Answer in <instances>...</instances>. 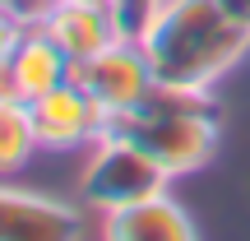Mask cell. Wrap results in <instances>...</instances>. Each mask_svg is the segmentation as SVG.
Returning a JSON list of instances; mask_svg holds the SVG:
<instances>
[{"label": "cell", "mask_w": 250, "mask_h": 241, "mask_svg": "<svg viewBox=\"0 0 250 241\" xmlns=\"http://www.w3.org/2000/svg\"><path fill=\"white\" fill-rule=\"evenodd\" d=\"M139 42L162 84L213 88L250 51V28L236 23L218 0H167Z\"/></svg>", "instance_id": "1"}, {"label": "cell", "mask_w": 250, "mask_h": 241, "mask_svg": "<svg viewBox=\"0 0 250 241\" xmlns=\"http://www.w3.org/2000/svg\"><path fill=\"white\" fill-rule=\"evenodd\" d=\"M134 139L171 181L199 172L218 153V102L208 88H186V84H153L148 98L134 111H125L107 125Z\"/></svg>", "instance_id": "2"}, {"label": "cell", "mask_w": 250, "mask_h": 241, "mask_svg": "<svg viewBox=\"0 0 250 241\" xmlns=\"http://www.w3.org/2000/svg\"><path fill=\"white\" fill-rule=\"evenodd\" d=\"M167 181L171 176L134 139H125L121 130H107L88 149V162H83V176H79V199L83 209L111 214V209H125L134 199L153 195V190H167Z\"/></svg>", "instance_id": "3"}, {"label": "cell", "mask_w": 250, "mask_h": 241, "mask_svg": "<svg viewBox=\"0 0 250 241\" xmlns=\"http://www.w3.org/2000/svg\"><path fill=\"white\" fill-rule=\"evenodd\" d=\"M74 79L93 93V102L107 111V121H116V116L134 111L148 98L158 74H153V61H148L139 37H116V42L102 46L93 61L74 65Z\"/></svg>", "instance_id": "4"}, {"label": "cell", "mask_w": 250, "mask_h": 241, "mask_svg": "<svg viewBox=\"0 0 250 241\" xmlns=\"http://www.w3.org/2000/svg\"><path fill=\"white\" fill-rule=\"evenodd\" d=\"M33 111V125H37V144L42 153H79V149H93V144L107 134V111L93 102V93L83 88L79 79L61 84V88L42 93V98L28 102Z\"/></svg>", "instance_id": "5"}, {"label": "cell", "mask_w": 250, "mask_h": 241, "mask_svg": "<svg viewBox=\"0 0 250 241\" xmlns=\"http://www.w3.org/2000/svg\"><path fill=\"white\" fill-rule=\"evenodd\" d=\"M83 232V209L56 195L0 186V241H65Z\"/></svg>", "instance_id": "6"}, {"label": "cell", "mask_w": 250, "mask_h": 241, "mask_svg": "<svg viewBox=\"0 0 250 241\" xmlns=\"http://www.w3.org/2000/svg\"><path fill=\"white\" fill-rule=\"evenodd\" d=\"M37 23L61 42V51L70 56L74 65L93 61L102 46H111L121 37L116 14H111V5H102V0H46Z\"/></svg>", "instance_id": "7"}, {"label": "cell", "mask_w": 250, "mask_h": 241, "mask_svg": "<svg viewBox=\"0 0 250 241\" xmlns=\"http://www.w3.org/2000/svg\"><path fill=\"white\" fill-rule=\"evenodd\" d=\"M102 218H107L102 232L111 241H195L199 237V227L186 214V204L171 199L167 190H153V195L134 199L125 209H111Z\"/></svg>", "instance_id": "8"}, {"label": "cell", "mask_w": 250, "mask_h": 241, "mask_svg": "<svg viewBox=\"0 0 250 241\" xmlns=\"http://www.w3.org/2000/svg\"><path fill=\"white\" fill-rule=\"evenodd\" d=\"M5 65H9V79H14V88H19L23 102H33V98H42V93H51V88H61V84L74 79V61L61 51V42H56L37 19H28L23 37L14 42V51H9Z\"/></svg>", "instance_id": "9"}, {"label": "cell", "mask_w": 250, "mask_h": 241, "mask_svg": "<svg viewBox=\"0 0 250 241\" xmlns=\"http://www.w3.org/2000/svg\"><path fill=\"white\" fill-rule=\"evenodd\" d=\"M33 153H42L37 144V125L28 102L19 98H0V176H14L33 162Z\"/></svg>", "instance_id": "10"}, {"label": "cell", "mask_w": 250, "mask_h": 241, "mask_svg": "<svg viewBox=\"0 0 250 241\" xmlns=\"http://www.w3.org/2000/svg\"><path fill=\"white\" fill-rule=\"evenodd\" d=\"M162 5H167V0H111V14H116V23H121V37H144Z\"/></svg>", "instance_id": "11"}, {"label": "cell", "mask_w": 250, "mask_h": 241, "mask_svg": "<svg viewBox=\"0 0 250 241\" xmlns=\"http://www.w3.org/2000/svg\"><path fill=\"white\" fill-rule=\"evenodd\" d=\"M23 28H28V19L19 14V9H5V5H0V65L9 61V51H14V42L23 37Z\"/></svg>", "instance_id": "12"}, {"label": "cell", "mask_w": 250, "mask_h": 241, "mask_svg": "<svg viewBox=\"0 0 250 241\" xmlns=\"http://www.w3.org/2000/svg\"><path fill=\"white\" fill-rule=\"evenodd\" d=\"M218 5H223L227 14L236 19V23H246V28H250V0H218Z\"/></svg>", "instance_id": "13"}, {"label": "cell", "mask_w": 250, "mask_h": 241, "mask_svg": "<svg viewBox=\"0 0 250 241\" xmlns=\"http://www.w3.org/2000/svg\"><path fill=\"white\" fill-rule=\"evenodd\" d=\"M102 5H111V0H102Z\"/></svg>", "instance_id": "14"}]
</instances>
